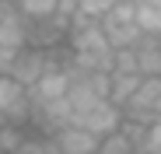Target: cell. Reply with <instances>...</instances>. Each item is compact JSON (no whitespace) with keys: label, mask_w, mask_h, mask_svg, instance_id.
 Here are the masks:
<instances>
[{"label":"cell","mask_w":161,"mask_h":154,"mask_svg":"<svg viewBox=\"0 0 161 154\" xmlns=\"http://www.w3.org/2000/svg\"><path fill=\"white\" fill-rule=\"evenodd\" d=\"M98 28L109 42V49H137L144 42V32L137 25H98Z\"/></svg>","instance_id":"obj_6"},{"label":"cell","mask_w":161,"mask_h":154,"mask_svg":"<svg viewBox=\"0 0 161 154\" xmlns=\"http://www.w3.org/2000/svg\"><path fill=\"white\" fill-rule=\"evenodd\" d=\"M95 154H98V151H95Z\"/></svg>","instance_id":"obj_18"},{"label":"cell","mask_w":161,"mask_h":154,"mask_svg":"<svg viewBox=\"0 0 161 154\" xmlns=\"http://www.w3.org/2000/svg\"><path fill=\"white\" fill-rule=\"evenodd\" d=\"M137 74L140 77H161V46L154 35H144L137 46Z\"/></svg>","instance_id":"obj_8"},{"label":"cell","mask_w":161,"mask_h":154,"mask_svg":"<svg viewBox=\"0 0 161 154\" xmlns=\"http://www.w3.org/2000/svg\"><path fill=\"white\" fill-rule=\"evenodd\" d=\"M133 25L144 35H161V0H137L133 4Z\"/></svg>","instance_id":"obj_7"},{"label":"cell","mask_w":161,"mask_h":154,"mask_svg":"<svg viewBox=\"0 0 161 154\" xmlns=\"http://www.w3.org/2000/svg\"><path fill=\"white\" fill-rule=\"evenodd\" d=\"M14 11L25 21H46L56 14V0H14Z\"/></svg>","instance_id":"obj_10"},{"label":"cell","mask_w":161,"mask_h":154,"mask_svg":"<svg viewBox=\"0 0 161 154\" xmlns=\"http://www.w3.org/2000/svg\"><path fill=\"white\" fill-rule=\"evenodd\" d=\"M140 88V77L137 74H109V102L123 112V105L133 98V91Z\"/></svg>","instance_id":"obj_9"},{"label":"cell","mask_w":161,"mask_h":154,"mask_svg":"<svg viewBox=\"0 0 161 154\" xmlns=\"http://www.w3.org/2000/svg\"><path fill=\"white\" fill-rule=\"evenodd\" d=\"M109 74H137V49H112V70Z\"/></svg>","instance_id":"obj_13"},{"label":"cell","mask_w":161,"mask_h":154,"mask_svg":"<svg viewBox=\"0 0 161 154\" xmlns=\"http://www.w3.org/2000/svg\"><path fill=\"white\" fill-rule=\"evenodd\" d=\"M123 116L133 123H144V126L161 119V77H140V88L123 105Z\"/></svg>","instance_id":"obj_1"},{"label":"cell","mask_w":161,"mask_h":154,"mask_svg":"<svg viewBox=\"0 0 161 154\" xmlns=\"http://www.w3.org/2000/svg\"><path fill=\"white\" fill-rule=\"evenodd\" d=\"M53 140H56L60 154H95L98 151V137H91L80 126H63V130L53 133Z\"/></svg>","instance_id":"obj_5"},{"label":"cell","mask_w":161,"mask_h":154,"mask_svg":"<svg viewBox=\"0 0 161 154\" xmlns=\"http://www.w3.org/2000/svg\"><path fill=\"white\" fill-rule=\"evenodd\" d=\"M137 154H161V119L147 126V137H144V144H140Z\"/></svg>","instance_id":"obj_14"},{"label":"cell","mask_w":161,"mask_h":154,"mask_svg":"<svg viewBox=\"0 0 161 154\" xmlns=\"http://www.w3.org/2000/svg\"><path fill=\"white\" fill-rule=\"evenodd\" d=\"M112 7H116V0H80L77 11H74V18H80V21H95V25H98Z\"/></svg>","instance_id":"obj_11"},{"label":"cell","mask_w":161,"mask_h":154,"mask_svg":"<svg viewBox=\"0 0 161 154\" xmlns=\"http://www.w3.org/2000/svg\"><path fill=\"white\" fill-rule=\"evenodd\" d=\"M11 7H14V4H7V0H0V18H4V14H7Z\"/></svg>","instance_id":"obj_16"},{"label":"cell","mask_w":161,"mask_h":154,"mask_svg":"<svg viewBox=\"0 0 161 154\" xmlns=\"http://www.w3.org/2000/svg\"><path fill=\"white\" fill-rule=\"evenodd\" d=\"M46 70H49V56H46V53H39V49H28V46H25L21 53L11 60L7 77H11V81H18L25 91H28V88H35V84H39V77H42Z\"/></svg>","instance_id":"obj_3"},{"label":"cell","mask_w":161,"mask_h":154,"mask_svg":"<svg viewBox=\"0 0 161 154\" xmlns=\"http://www.w3.org/2000/svg\"><path fill=\"white\" fill-rule=\"evenodd\" d=\"M25 46H28V21L11 7L0 18V49L4 53H21Z\"/></svg>","instance_id":"obj_4"},{"label":"cell","mask_w":161,"mask_h":154,"mask_svg":"<svg viewBox=\"0 0 161 154\" xmlns=\"http://www.w3.org/2000/svg\"><path fill=\"white\" fill-rule=\"evenodd\" d=\"M98 154H137V147L123 137V130H116V133L98 140Z\"/></svg>","instance_id":"obj_12"},{"label":"cell","mask_w":161,"mask_h":154,"mask_svg":"<svg viewBox=\"0 0 161 154\" xmlns=\"http://www.w3.org/2000/svg\"><path fill=\"white\" fill-rule=\"evenodd\" d=\"M98 25H133V4H116Z\"/></svg>","instance_id":"obj_15"},{"label":"cell","mask_w":161,"mask_h":154,"mask_svg":"<svg viewBox=\"0 0 161 154\" xmlns=\"http://www.w3.org/2000/svg\"><path fill=\"white\" fill-rule=\"evenodd\" d=\"M119 123H123V112L112 105V102H95L91 109H84V112H77L74 119H70V126H80V130H88L91 137H109V133H116L119 130Z\"/></svg>","instance_id":"obj_2"},{"label":"cell","mask_w":161,"mask_h":154,"mask_svg":"<svg viewBox=\"0 0 161 154\" xmlns=\"http://www.w3.org/2000/svg\"><path fill=\"white\" fill-rule=\"evenodd\" d=\"M116 4H137V0H116Z\"/></svg>","instance_id":"obj_17"}]
</instances>
